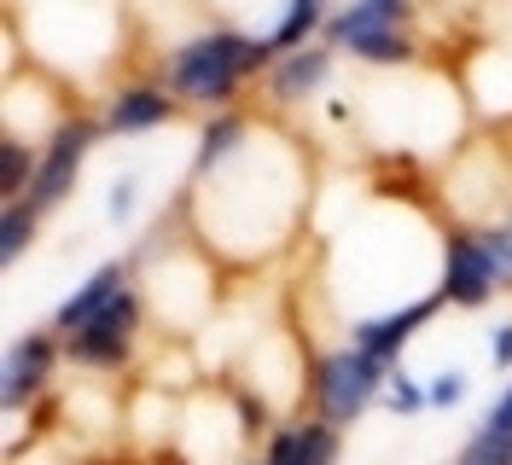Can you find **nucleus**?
<instances>
[{
    "label": "nucleus",
    "instance_id": "18",
    "mask_svg": "<svg viewBox=\"0 0 512 465\" xmlns=\"http://www.w3.org/2000/svg\"><path fill=\"white\" fill-rule=\"evenodd\" d=\"M134 210H140V175H117L111 192H105V216L117 221V227H128Z\"/></svg>",
    "mask_w": 512,
    "mask_h": 465
},
{
    "label": "nucleus",
    "instance_id": "2",
    "mask_svg": "<svg viewBox=\"0 0 512 465\" xmlns=\"http://www.w3.org/2000/svg\"><path fill=\"white\" fill-rule=\"evenodd\" d=\"M384 384H390V367L373 361V355H361L355 343L344 349H326L315 367H309V402H315V419L326 425H355L367 407L384 396Z\"/></svg>",
    "mask_w": 512,
    "mask_h": 465
},
{
    "label": "nucleus",
    "instance_id": "23",
    "mask_svg": "<svg viewBox=\"0 0 512 465\" xmlns=\"http://www.w3.org/2000/svg\"><path fill=\"white\" fill-rule=\"evenodd\" d=\"M507 221H512V210H507Z\"/></svg>",
    "mask_w": 512,
    "mask_h": 465
},
{
    "label": "nucleus",
    "instance_id": "15",
    "mask_svg": "<svg viewBox=\"0 0 512 465\" xmlns=\"http://www.w3.org/2000/svg\"><path fill=\"white\" fill-rule=\"evenodd\" d=\"M35 233H41V210H35L30 198L6 204V216H0V256H6V262H18V256L35 245Z\"/></svg>",
    "mask_w": 512,
    "mask_h": 465
},
{
    "label": "nucleus",
    "instance_id": "22",
    "mask_svg": "<svg viewBox=\"0 0 512 465\" xmlns=\"http://www.w3.org/2000/svg\"><path fill=\"white\" fill-rule=\"evenodd\" d=\"M251 465H262V460H251Z\"/></svg>",
    "mask_w": 512,
    "mask_h": 465
},
{
    "label": "nucleus",
    "instance_id": "11",
    "mask_svg": "<svg viewBox=\"0 0 512 465\" xmlns=\"http://www.w3.org/2000/svg\"><path fill=\"white\" fill-rule=\"evenodd\" d=\"M402 24H408V6L402 0H355V6L326 18V47L332 53H355V47H367L379 35H396Z\"/></svg>",
    "mask_w": 512,
    "mask_h": 465
},
{
    "label": "nucleus",
    "instance_id": "17",
    "mask_svg": "<svg viewBox=\"0 0 512 465\" xmlns=\"http://www.w3.org/2000/svg\"><path fill=\"white\" fill-rule=\"evenodd\" d=\"M483 250H489V262H495V274H501V285H512V221H489V227H478Z\"/></svg>",
    "mask_w": 512,
    "mask_h": 465
},
{
    "label": "nucleus",
    "instance_id": "21",
    "mask_svg": "<svg viewBox=\"0 0 512 465\" xmlns=\"http://www.w3.org/2000/svg\"><path fill=\"white\" fill-rule=\"evenodd\" d=\"M489 361H495V372H512V320L489 332Z\"/></svg>",
    "mask_w": 512,
    "mask_h": 465
},
{
    "label": "nucleus",
    "instance_id": "7",
    "mask_svg": "<svg viewBox=\"0 0 512 465\" xmlns=\"http://www.w3.org/2000/svg\"><path fill=\"white\" fill-rule=\"evenodd\" d=\"M59 355H64L59 332H24V338L6 349V372H0V402H6V413H18L24 402H35L53 384Z\"/></svg>",
    "mask_w": 512,
    "mask_h": 465
},
{
    "label": "nucleus",
    "instance_id": "10",
    "mask_svg": "<svg viewBox=\"0 0 512 465\" xmlns=\"http://www.w3.org/2000/svg\"><path fill=\"white\" fill-rule=\"evenodd\" d=\"M344 454V431L326 419H303V425H274L268 448L256 454L262 465H338Z\"/></svg>",
    "mask_w": 512,
    "mask_h": 465
},
{
    "label": "nucleus",
    "instance_id": "8",
    "mask_svg": "<svg viewBox=\"0 0 512 465\" xmlns=\"http://www.w3.org/2000/svg\"><path fill=\"white\" fill-rule=\"evenodd\" d=\"M128 274H134V262H99L94 274L82 279L70 297H64L59 309H53V326L47 332H59V338H76L88 320H99V314L111 309L117 297L128 291Z\"/></svg>",
    "mask_w": 512,
    "mask_h": 465
},
{
    "label": "nucleus",
    "instance_id": "1",
    "mask_svg": "<svg viewBox=\"0 0 512 465\" xmlns=\"http://www.w3.org/2000/svg\"><path fill=\"white\" fill-rule=\"evenodd\" d=\"M280 64L268 35H251L239 24H216L198 30L187 41L169 47L163 59V88L175 93V105H204V111H233V93L245 88L251 76H268Z\"/></svg>",
    "mask_w": 512,
    "mask_h": 465
},
{
    "label": "nucleus",
    "instance_id": "12",
    "mask_svg": "<svg viewBox=\"0 0 512 465\" xmlns=\"http://www.w3.org/2000/svg\"><path fill=\"white\" fill-rule=\"evenodd\" d=\"M332 64H338V53H332L326 41H315V47L280 59L274 70H268V99H274V105H303L309 93H320L326 82H332Z\"/></svg>",
    "mask_w": 512,
    "mask_h": 465
},
{
    "label": "nucleus",
    "instance_id": "13",
    "mask_svg": "<svg viewBox=\"0 0 512 465\" xmlns=\"http://www.w3.org/2000/svg\"><path fill=\"white\" fill-rule=\"evenodd\" d=\"M256 140V128L245 111H222V117H210L204 123V140H198V181L204 175H216V169H227L233 157H245Z\"/></svg>",
    "mask_w": 512,
    "mask_h": 465
},
{
    "label": "nucleus",
    "instance_id": "6",
    "mask_svg": "<svg viewBox=\"0 0 512 465\" xmlns=\"http://www.w3.org/2000/svg\"><path fill=\"white\" fill-rule=\"evenodd\" d=\"M437 309H443V291H425V297H414V303H402V309H390V314H361L350 326V343L361 355H373V361L390 367V361L419 338V326L437 320Z\"/></svg>",
    "mask_w": 512,
    "mask_h": 465
},
{
    "label": "nucleus",
    "instance_id": "5",
    "mask_svg": "<svg viewBox=\"0 0 512 465\" xmlns=\"http://www.w3.org/2000/svg\"><path fill=\"white\" fill-rule=\"evenodd\" d=\"M437 291H443V303H454V309H483L501 291V274H495V262H489V250H483L478 233H448L443 239Z\"/></svg>",
    "mask_w": 512,
    "mask_h": 465
},
{
    "label": "nucleus",
    "instance_id": "20",
    "mask_svg": "<svg viewBox=\"0 0 512 465\" xmlns=\"http://www.w3.org/2000/svg\"><path fill=\"white\" fill-rule=\"evenodd\" d=\"M425 390H431V407H454L460 396H466V378H460V372L448 367V372H437V378H431Z\"/></svg>",
    "mask_w": 512,
    "mask_h": 465
},
{
    "label": "nucleus",
    "instance_id": "16",
    "mask_svg": "<svg viewBox=\"0 0 512 465\" xmlns=\"http://www.w3.org/2000/svg\"><path fill=\"white\" fill-rule=\"evenodd\" d=\"M390 413H419V407H431V390L425 384H414L408 372H390V384H384V396H379Z\"/></svg>",
    "mask_w": 512,
    "mask_h": 465
},
{
    "label": "nucleus",
    "instance_id": "3",
    "mask_svg": "<svg viewBox=\"0 0 512 465\" xmlns=\"http://www.w3.org/2000/svg\"><path fill=\"white\" fill-rule=\"evenodd\" d=\"M140 320H146V297H140V291H123V297L99 314V320H88L76 338H64V355H70L76 367H94V372L123 367L128 355H134Z\"/></svg>",
    "mask_w": 512,
    "mask_h": 465
},
{
    "label": "nucleus",
    "instance_id": "9",
    "mask_svg": "<svg viewBox=\"0 0 512 465\" xmlns=\"http://www.w3.org/2000/svg\"><path fill=\"white\" fill-rule=\"evenodd\" d=\"M169 117H175V93L163 88V82H123V88L111 93V105L99 111V128L117 134V140H128V134L163 128Z\"/></svg>",
    "mask_w": 512,
    "mask_h": 465
},
{
    "label": "nucleus",
    "instance_id": "4",
    "mask_svg": "<svg viewBox=\"0 0 512 465\" xmlns=\"http://www.w3.org/2000/svg\"><path fill=\"white\" fill-rule=\"evenodd\" d=\"M99 134H105L99 117H64V128L47 140V152H41V175H35V186H30V204L41 210V216H53L64 198H70V186H76V175H82V163H88V152H94Z\"/></svg>",
    "mask_w": 512,
    "mask_h": 465
},
{
    "label": "nucleus",
    "instance_id": "14",
    "mask_svg": "<svg viewBox=\"0 0 512 465\" xmlns=\"http://www.w3.org/2000/svg\"><path fill=\"white\" fill-rule=\"evenodd\" d=\"M326 18H332V12H326L320 0H297V6H286V12L274 18V35H268V41H274V53H280V59H291V53L315 47L309 35L326 30Z\"/></svg>",
    "mask_w": 512,
    "mask_h": 465
},
{
    "label": "nucleus",
    "instance_id": "19",
    "mask_svg": "<svg viewBox=\"0 0 512 465\" xmlns=\"http://www.w3.org/2000/svg\"><path fill=\"white\" fill-rule=\"evenodd\" d=\"M483 436H501V442H512V384L489 402V413H483V425H478Z\"/></svg>",
    "mask_w": 512,
    "mask_h": 465
}]
</instances>
